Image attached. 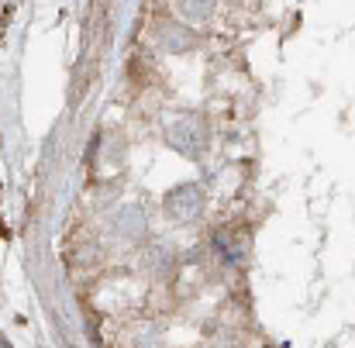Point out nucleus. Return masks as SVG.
Masks as SVG:
<instances>
[{
  "label": "nucleus",
  "mask_w": 355,
  "mask_h": 348,
  "mask_svg": "<svg viewBox=\"0 0 355 348\" xmlns=\"http://www.w3.org/2000/svg\"><path fill=\"white\" fill-rule=\"evenodd\" d=\"M166 141L187 155V159H200L207 148V128L197 114H176L166 121Z\"/></svg>",
  "instance_id": "f257e3e1"
},
{
  "label": "nucleus",
  "mask_w": 355,
  "mask_h": 348,
  "mask_svg": "<svg viewBox=\"0 0 355 348\" xmlns=\"http://www.w3.org/2000/svg\"><path fill=\"white\" fill-rule=\"evenodd\" d=\"M166 211H169V218H176V221H193V218H200V211H204V190H200L197 183H183V186L169 190V193H166Z\"/></svg>",
  "instance_id": "f03ea898"
},
{
  "label": "nucleus",
  "mask_w": 355,
  "mask_h": 348,
  "mask_svg": "<svg viewBox=\"0 0 355 348\" xmlns=\"http://www.w3.org/2000/svg\"><path fill=\"white\" fill-rule=\"evenodd\" d=\"M114 232L124 238V241H138L145 234V211L138 204H124L118 214H114Z\"/></svg>",
  "instance_id": "7ed1b4c3"
},
{
  "label": "nucleus",
  "mask_w": 355,
  "mask_h": 348,
  "mask_svg": "<svg viewBox=\"0 0 355 348\" xmlns=\"http://www.w3.org/2000/svg\"><path fill=\"white\" fill-rule=\"evenodd\" d=\"M214 245H218V252H221L228 262H245V255H248V234H245V232H235V228H225V232H218Z\"/></svg>",
  "instance_id": "20e7f679"
},
{
  "label": "nucleus",
  "mask_w": 355,
  "mask_h": 348,
  "mask_svg": "<svg viewBox=\"0 0 355 348\" xmlns=\"http://www.w3.org/2000/svg\"><path fill=\"white\" fill-rule=\"evenodd\" d=\"M159 42H162V49H166V52H187V49H193V45H197V35H193L190 28L166 24V28L159 31Z\"/></svg>",
  "instance_id": "39448f33"
},
{
  "label": "nucleus",
  "mask_w": 355,
  "mask_h": 348,
  "mask_svg": "<svg viewBox=\"0 0 355 348\" xmlns=\"http://www.w3.org/2000/svg\"><path fill=\"white\" fill-rule=\"evenodd\" d=\"M214 3H218V0H176V10H180V17H187V21H204V17L214 10Z\"/></svg>",
  "instance_id": "423d86ee"
},
{
  "label": "nucleus",
  "mask_w": 355,
  "mask_h": 348,
  "mask_svg": "<svg viewBox=\"0 0 355 348\" xmlns=\"http://www.w3.org/2000/svg\"><path fill=\"white\" fill-rule=\"evenodd\" d=\"M218 348H235V345H218Z\"/></svg>",
  "instance_id": "0eeeda50"
}]
</instances>
